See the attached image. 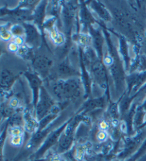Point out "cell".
Wrapping results in <instances>:
<instances>
[{"mask_svg": "<svg viewBox=\"0 0 146 161\" xmlns=\"http://www.w3.org/2000/svg\"><path fill=\"white\" fill-rule=\"evenodd\" d=\"M51 90L56 99L62 103L76 101L83 94V90L85 92L80 77L66 80L56 79L51 84Z\"/></svg>", "mask_w": 146, "mask_h": 161, "instance_id": "obj_1", "label": "cell"}, {"mask_svg": "<svg viewBox=\"0 0 146 161\" xmlns=\"http://www.w3.org/2000/svg\"><path fill=\"white\" fill-rule=\"evenodd\" d=\"M102 30L107 45H108L107 50L111 53L113 59V64L109 67V72L113 80L116 95L119 97L123 94L126 89V69H125V67H123V62L118 54V50H117L113 42L111 41L110 34L105 27H102Z\"/></svg>", "mask_w": 146, "mask_h": 161, "instance_id": "obj_2", "label": "cell"}, {"mask_svg": "<svg viewBox=\"0 0 146 161\" xmlns=\"http://www.w3.org/2000/svg\"><path fill=\"white\" fill-rule=\"evenodd\" d=\"M86 116L83 115H78L74 118H71L69 123L65 128L64 131L60 137L56 151L58 153H64L68 151L72 146L74 141V132L81 122L85 120Z\"/></svg>", "mask_w": 146, "mask_h": 161, "instance_id": "obj_3", "label": "cell"}, {"mask_svg": "<svg viewBox=\"0 0 146 161\" xmlns=\"http://www.w3.org/2000/svg\"><path fill=\"white\" fill-rule=\"evenodd\" d=\"M56 105L54 100L49 94L46 88L41 87L38 103L34 108L35 117L39 122L41 119L50 113L52 108Z\"/></svg>", "mask_w": 146, "mask_h": 161, "instance_id": "obj_4", "label": "cell"}, {"mask_svg": "<svg viewBox=\"0 0 146 161\" xmlns=\"http://www.w3.org/2000/svg\"><path fill=\"white\" fill-rule=\"evenodd\" d=\"M91 78L99 87L103 90H107L108 87V77L107 69L103 60L98 59L91 64L89 68Z\"/></svg>", "mask_w": 146, "mask_h": 161, "instance_id": "obj_5", "label": "cell"}, {"mask_svg": "<svg viewBox=\"0 0 146 161\" xmlns=\"http://www.w3.org/2000/svg\"><path fill=\"white\" fill-rule=\"evenodd\" d=\"M32 61L36 74L41 79H46L49 77L54 65V62L51 58L44 54H38L34 56Z\"/></svg>", "mask_w": 146, "mask_h": 161, "instance_id": "obj_6", "label": "cell"}, {"mask_svg": "<svg viewBox=\"0 0 146 161\" xmlns=\"http://www.w3.org/2000/svg\"><path fill=\"white\" fill-rule=\"evenodd\" d=\"M69 120H67L62 125H61L58 128L54 130L46 137V139L44 141L42 145H41L39 148L38 149L37 151L36 152V158H39L43 156V155L45 154V153L47 152L51 147H53L54 145H55L56 144H58L60 137H61L62 133L64 132V130L66 128L68 123H69Z\"/></svg>", "mask_w": 146, "mask_h": 161, "instance_id": "obj_7", "label": "cell"}, {"mask_svg": "<svg viewBox=\"0 0 146 161\" xmlns=\"http://www.w3.org/2000/svg\"><path fill=\"white\" fill-rule=\"evenodd\" d=\"M146 137V131L145 129H141L139 132L132 138H130L126 142V146H125L124 150L120 153L118 155L119 158L124 159L127 157L130 156L132 155L135 150L139 149L140 145H142L143 142Z\"/></svg>", "mask_w": 146, "mask_h": 161, "instance_id": "obj_8", "label": "cell"}, {"mask_svg": "<svg viewBox=\"0 0 146 161\" xmlns=\"http://www.w3.org/2000/svg\"><path fill=\"white\" fill-rule=\"evenodd\" d=\"M56 75L58 79H69L81 76V71L78 70L72 64L69 57L62 60L57 66Z\"/></svg>", "mask_w": 146, "mask_h": 161, "instance_id": "obj_9", "label": "cell"}, {"mask_svg": "<svg viewBox=\"0 0 146 161\" xmlns=\"http://www.w3.org/2000/svg\"><path fill=\"white\" fill-rule=\"evenodd\" d=\"M25 30V45L31 48L38 47L41 43V35L38 28L34 24L23 23Z\"/></svg>", "mask_w": 146, "mask_h": 161, "instance_id": "obj_10", "label": "cell"}, {"mask_svg": "<svg viewBox=\"0 0 146 161\" xmlns=\"http://www.w3.org/2000/svg\"><path fill=\"white\" fill-rule=\"evenodd\" d=\"M76 7L71 2L64 3L61 7V17L64 23V28L67 36L71 37V32L75 17V12Z\"/></svg>", "mask_w": 146, "mask_h": 161, "instance_id": "obj_11", "label": "cell"}, {"mask_svg": "<svg viewBox=\"0 0 146 161\" xmlns=\"http://www.w3.org/2000/svg\"><path fill=\"white\" fill-rule=\"evenodd\" d=\"M24 76L27 80L31 90H32V105L34 108H35L39 100L41 88L43 86L42 80H41V77L37 74L32 73V72H24Z\"/></svg>", "mask_w": 146, "mask_h": 161, "instance_id": "obj_12", "label": "cell"}, {"mask_svg": "<svg viewBox=\"0 0 146 161\" xmlns=\"http://www.w3.org/2000/svg\"><path fill=\"white\" fill-rule=\"evenodd\" d=\"M89 35L92 39V46L97 53L98 58L103 60V43L104 35L101 33V31L98 28H96L93 25L88 27Z\"/></svg>", "mask_w": 146, "mask_h": 161, "instance_id": "obj_13", "label": "cell"}, {"mask_svg": "<svg viewBox=\"0 0 146 161\" xmlns=\"http://www.w3.org/2000/svg\"><path fill=\"white\" fill-rule=\"evenodd\" d=\"M46 6H47V2H41L35 7L33 12L34 24L39 28L43 27L46 19Z\"/></svg>", "mask_w": 146, "mask_h": 161, "instance_id": "obj_14", "label": "cell"}, {"mask_svg": "<svg viewBox=\"0 0 146 161\" xmlns=\"http://www.w3.org/2000/svg\"><path fill=\"white\" fill-rule=\"evenodd\" d=\"M17 78L12 71L8 69H2L1 70V78H0V85L2 90L8 91L14 85V82Z\"/></svg>", "mask_w": 146, "mask_h": 161, "instance_id": "obj_15", "label": "cell"}, {"mask_svg": "<svg viewBox=\"0 0 146 161\" xmlns=\"http://www.w3.org/2000/svg\"><path fill=\"white\" fill-rule=\"evenodd\" d=\"M119 40V50L118 52L121 54L122 60L123 62L125 69L126 71H128L130 67V58L129 55V49L127 41L123 35L118 36Z\"/></svg>", "mask_w": 146, "mask_h": 161, "instance_id": "obj_16", "label": "cell"}, {"mask_svg": "<svg viewBox=\"0 0 146 161\" xmlns=\"http://www.w3.org/2000/svg\"><path fill=\"white\" fill-rule=\"evenodd\" d=\"M106 100L105 96H102L100 97L93 98L87 100L86 102L83 103L82 110L84 113H88L93 110H98V109H102L106 107Z\"/></svg>", "mask_w": 146, "mask_h": 161, "instance_id": "obj_17", "label": "cell"}, {"mask_svg": "<svg viewBox=\"0 0 146 161\" xmlns=\"http://www.w3.org/2000/svg\"><path fill=\"white\" fill-rule=\"evenodd\" d=\"M89 7L101 18V20L107 22H111L112 19L111 13L109 12L108 10L106 8V7L101 2L98 1H93L90 3Z\"/></svg>", "mask_w": 146, "mask_h": 161, "instance_id": "obj_18", "label": "cell"}, {"mask_svg": "<svg viewBox=\"0 0 146 161\" xmlns=\"http://www.w3.org/2000/svg\"><path fill=\"white\" fill-rule=\"evenodd\" d=\"M24 128L26 131L29 133H34L38 130L39 126V122L37 120L36 117H34L31 112L27 110L24 111Z\"/></svg>", "mask_w": 146, "mask_h": 161, "instance_id": "obj_19", "label": "cell"}, {"mask_svg": "<svg viewBox=\"0 0 146 161\" xmlns=\"http://www.w3.org/2000/svg\"><path fill=\"white\" fill-rule=\"evenodd\" d=\"M10 32H11L13 37H24L25 35V30L23 25L14 24L10 26Z\"/></svg>", "mask_w": 146, "mask_h": 161, "instance_id": "obj_20", "label": "cell"}, {"mask_svg": "<svg viewBox=\"0 0 146 161\" xmlns=\"http://www.w3.org/2000/svg\"><path fill=\"white\" fill-rule=\"evenodd\" d=\"M108 115L112 118V120H118L121 115L120 108L118 103H112L108 106Z\"/></svg>", "mask_w": 146, "mask_h": 161, "instance_id": "obj_21", "label": "cell"}, {"mask_svg": "<svg viewBox=\"0 0 146 161\" xmlns=\"http://www.w3.org/2000/svg\"><path fill=\"white\" fill-rule=\"evenodd\" d=\"M16 110L15 109H13L12 108L10 107V106L7 104H4L2 103L1 105V113L2 118H10L11 117L14 115V114L16 113Z\"/></svg>", "mask_w": 146, "mask_h": 161, "instance_id": "obj_22", "label": "cell"}, {"mask_svg": "<svg viewBox=\"0 0 146 161\" xmlns=\"http://www.w3.org/2000/svg\"><path fill=\"white\" fill-rule=\"evenodd\" d=\"M10 27H7V25H1V30H0V37L2 40L3 41H10L13 40V36L10 32Z\"/></svg>", "mask_w": 146, "mask_h": 161, "instance_id": "obj_23", "label": "cell"}, {"mask_svg": "<svg viewBox=\"0 0 146 161\" xmlns=\"http://www.w3.org/2000/svg\"><path fill=\"white\" fill-rule=\"evenodd\" d=\"M145 155H146V137L144 141L143 142L142 145H140L139 149L138 150V151L135 153L132 158H130V161H136L140 158H143Z\"/></svg>", "mask_w": 146, "mask_h": 161, "instance_id": "obj_24", "label": "cell"}, {"mask_svg": "<svg viewBox=\"0 0 146 161\" xmlns=\"http://www.w3.org/2000/svg\"><path fill=\"white\" fill-rule=\"evenodd\" d=\"M9 132L11 137L14 136H23V129L21 127H13L10 128Z\"/></svg>", "mask_w": 146, "mask_h": 161, "instance_id": "obj_25", "label": "cell"}, {"mask_svg": "<svg viewBox=\"0 0 146 161\" xmlns=\"http://www.w3.org/2000/svg\"><path fill=\"white\" fill-rule=\"evenodd\" d=\"M86 152V147L84 145H79L76 150L75 156L78 160H82V158L84 156Z\"/></svg>", "mask_w": 146, "mask_h": 161, "instance_id": "obj_26", "label": "cell"}, {"mask_svg": "<svg viewBox=\"0 0 146 161\" xmlns=\"http://www.w3.org/2000/svg\"><path fill=\"white\" fill-rule=\"evenodd\" d=\"M23 141V136H14L11 137V145H14V146H20L22 144Z\"/></svg>", "mask_w": 146, "mask_h": 161, "instance_id": "obj_27", "label": "cell"}, {"mask_svg": "<svg viewBox=\"0 0 146 161\" xmlns=\"http://www.w3.org/2000/svg\"><path fill=\"white\" fill-rule=\"evenodd\" d=\"M7 103H8V105L10 106V107L12 108L13 109L17 110V108H19V106L20 101L19 100V98L12 97L9 100V102Z\"/></svg>", "mask_w": 146, "mask_h": 161, "instance_id": "obj_28", "label": "cell"}, {"mask_svg": "<svg viewBox=\"0 0 146 161\" xmlns=\"http://www.w3.org/2000/svg\"><path fill=\"white\" fill-rule=\"evenodd\" d=\"M7 47H8V50L10 52H12V53H17V51L19 50V47L18 46L17 44L12 40L9 43Z\"/></svg>", "mask_w": 146, "mask_h": 161, "instance_id": "obj_29", "label": "cell"}, {"mask_svg": "<svg viewBox=\"0 0 146 161\" xmlns=\"http://www.w3.org/2000/svg\"><path fill=\"white\" fill-rule=\"evenodd\" d=\"M12 41H14L17 45L19 47H22L25 45V40L24 37H13Z\"/></svg>", "mask_w": 146, "mask_h": 161, "instance_id": "obj_30", "label": "cell"}, {"mask_svg": "<svg viewBox=\"0 0 146 161\" xmlns=\"http://www.w3.org/2000/svg\"><path fill=\"white\" fill-rule=\"evenodd\" d=\"M96 137H97V139L99 141L103 142V141H105V140L106 139V137H107L106 132L105 131H103V130L99 131L98 132L97 136H96Z\"/></svg>", "mask_w": 146, "mask_h": 161, "instance_id": "obj_31", "label": "cell"}, {"mask_svg": "<svg viewBox=\"0 0 146 161\" xmlns=\"http://www.w3.org/2000/svg\"><path fill=\"white\" fill-rule=\"evenodd\" d=\"M99 127H100L101 130L105 131L108 128V124L105 120H103V121L101 122L100 124H99Z\"/></svg>", "mask_w": 146, "mask_h": 161, "instance_id": "obj_32", "label": "cell"}, {"mask_svg": "<svg viewBox=\"0 0 146 161\" xmlns=\"http://www.w3.org/2000/svg\"><path fill=\"white\" fill-rule=\"evenodd\" d=\"M140 107L142 108L143 110L146 112V98L145 99V100L143 101V103L141 104V105H140Z\"/></svg>", "mask_w": 146, "mask_h": 161, "instance_id": "obj_33", "label": "cell"}, {"mask_svg": "<svg viewBox=\"0 0 146 161\" xmlns=\"http://www.w3.org/2000/svg\"><path fill=\"white\" fill-rule=\"evenodd\" d=\"M140 161H146V155H145L144 156H143V158H140Z\"/></svg>", "mask_w": 146, "mask_h": 161, "instance_id": "obj_34", "label": "cell"}, {"mask_svg": "<svg viewBox=\"0 0 146 161\" xmlns=\"http://www.w3.org/2000/svg\"><path fill=\"white\" fill-rule=\"evenodd\" d=\"M146 125V121H145V124H144V125H143V128H144V126H145Z\"/></svg>", "mask_w": 146, "mask_h": 161, "instance_id": "obj_35", "label": "cell"}, {"mask_svg": "<svg viewBox=\"0 0 146 161\" xmlns=\"http://www.w3.org/2000/svg\"><path fill=\"white\" fill-rule=\"evenodd\" d=\"M30 161H34V160H30Z\"/></svg>", "mask_w": 146, "mask_h": 161, "instance_id": "obj_36", "label": "cell"}]
</instances>
